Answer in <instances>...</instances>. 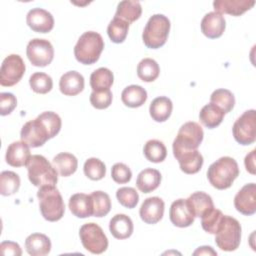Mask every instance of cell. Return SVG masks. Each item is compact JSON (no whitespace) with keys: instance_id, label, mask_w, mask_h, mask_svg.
I'll use <instances>...</instances> for the list:
<instances>
[{"instance_id":"7c38bea8","label":"cell","mask_w":256,"mask_h":256,"mask_svg":"<svg viewBox=\"0 0 256 256\" xmlns=\"http://www.w3.org/2000/svg\"><path fill=\"white\" fill-rule=\"evenodd\" d=\"M26 55L32 65L36 67H45L53 60L54 48L50 41L34 38L27 44Z\"/></svg>"},{"instance_id":"ee69618b","label":"cell","mask_w":256,"mask_h":256,"mask_svg":"<svg viewBox=\"0 0 256 256\" xmlns=\"http://www.w3.org/2000/svg\"><path fill=\"white\" fill-rule=\"evenodd\" d=\"M112 179L118 184H125L131 180L132 172L130 168L124 163H116L111 169Z\"/></svg>"},{"instance_id":"e575fe53","label":"cell","mask_w":256,"mask_h":256,"mask_svg":"<svg viewBox=\"0 0 256 256\" xmlns=\"http://www.w3.org/2000/svg\"><path fill=\"white\" fill-rule=\"evenodd\" d=\"M160 68L152 58L142 59L137 66V75L144 82H153L159 76Z\"/></svg>"},{"instance_id":"ac0fdd59","label":"cell","mask_w":256,"mask_h":256,"mask_svg":"<svg viewBox=\"0 0 256 256\" xmlns=\"http://www.w3.org/2000/svg\"><path fill=\"white\" fill-rule=\"evenodd\" d=\"M225 27L226 21L224 16L215 11L205 14L201 20V31L210 39H216L222 36Z\"/></svg>"},{"instance_id":"1f68e13d","label":"cell","mask_w":256,"mask_h":256,"mask_svg":"<svg viewBox=\"0 0 256 256\" xmlns=\"http://www.w3.org/2000/svg\"><path fill=\"white\" fill-rule=\"evenodd\" d=\"M142 7L140 2L132 0H124L118 3L115 17L127 21L129 24L140 18Z\"/></svg>"},{"instance_id":"484cf974","label":"cell","mask_w":256,"mask_h":256,"mask_svg":"<svg viewBox=\"0 0 256 256\" xmlns=\"http://www.w3.org/2000/svg\"><path fill=\"white\" fill-rule=\"evenodd\" d=\"M161 183V174L153 168L142 170L136 179L137 188L143 193H150L157 189Z\"/></svg>"},{"instance_id":"d6986e66","label":"cell","mask_w":256,"mask_h":256,"mask_svg":"<svg viewBox=\"0 0 256 256\" xmlns=\"http://www.w3.org/2000/svg\"><path fill=\"white\" fill-rule=\"evenodd\" d=\"M30 157V146L22 140L11 143L5 155L6 162L12 167L26 166Z\"/></svg>"},{"instance_id":"4fadbf2b","label":"cell","mask_w":256,"mask_h":256,"mask_svg":"<svg viewBox=\"0 0 256 256\" xmlns=\"http://www.w3.org/2000/svg\"><path fill=\"white\" fill-rule=\"evenodd\" d=\"M234 206L238 212L250 216L256 212V185H244L234 197Z\"/></svg>"},{"instance_id":"f6af8a7d","label":"cell","mask_w":256,"mask_h":256,"mask_svg":"<svg viewBox=\"0 0 256 256\" xmlns=\"http://www.w3.org/2000/svg\"><path fill=\"white\" fill-rule=\"evenodd\" d=\"M17 106L16 97L9 92H2L0 94V114L2 116L9 115Z\"/></svg>"},{"instance_id":"9a60e30c","label":"cell","mask_w":256,"mask_h":256,"mask_svg":"<svg viewBox=\"0 0 256 256\" xmlns=\"http://www.w3.org/2000/svg\"><path fill=\"white\" fill-rule=\"evenodd\" d=\"M164 201L157 196L146 198L139 210L142 221L147 224H156L159 222L164 214Z\"/></svg>"},{"instance_id":"ab89813d","label":"cell","mask_w":256,"mask_h":256,"mask_svg":"<svg viewBox=\"0 0 256 256\" xmlns=\"http://www.w3.org/2000/svg\"><path fill=\"white\" fill-rule=\"evenodd\" d=\"M83 171L85 176H87L89 179L98 181L104 178L106 174V166L100 159L92 157L85 161Z\"/></svg>"},{"instance_id":"8d00e7d4","label":"cell","mask_w":256,"mask_h":256,"mask_svg":"<svg viewBox=\"0 0 256 256\" xmlns=\"http://www.w3.org/2000/svg\"><path fill=\"white\" fill-rule=\"evenodd\" d=\"M210 102L221 108L224 113L230 112L235 105V97L228 89H216L210 96Z\"/></svg>"},{"instance_id":"d590c367","label":"cell","mask_w":256,"mask_h":256,"mask_svg":"<svg viewBox=\"0 0 256 256\" xmlns=\"http://www.w3.org/2000/svg\"><path fill=\"white\" fill-rule=\"evenodd\" d=\"M20 187V177L13 171H3L0 174V193L3 196L13 195Z\"/></svg>"},{"instance_id":"f546056e","label":"cell","mask_w":256,"mask_h":256,"mask_svg":"<svg viewBox=\"0 0 256 256\" xmlns=\"http://www.w3.org/2000/svg\"><path fill=\"white\" fill-rule=\"evenodd\" d=\"M224 111L213 103L206 104L202 107L199 113L200 122L209 129L216 128L221 124L224 118Z\"/></svg>"},{"instance_id":"60d3db41","label":"cell","mask_w":256,"mask_h":256,"mask_svg":"<svg viewBox=\"0 0 256 256\" xmlns=\"http://www.w3.org/2000/svg\"><path fill=\"white\" fill-rule=\"evenodd\" d=\"M222 217L223 213L219 209H216L215 207L212 208L201 217L202 228L204 229V231L210 234H215L222 220Z\"/></svg>"},{"instance_id":"5bb4252c","label":"cell","mask_w":256,"mask_h":256,"mask_svg":"<svg viewBox=\"0 0 256 256\" xmlns=\"http://www.w3.org/2000/svg\"><path fill=\"white\" fill-rule=\"evenodd\" d=\"M27 25L35 32L48 33L54 27V18L50 12L42 8L31 9L26 16Z\"/></svg>"},{"instance_id":"ffe728a7","label":"cell","mask_w":256,"mask_h":256,"mask_svg":"<svg viewBox=\"0 0 256 256\" xmlns=\"http://www.w3.org/2000/svg\"><path fill=\"white\" fill-rule=\"evenodd\" d=\"M255 4L254 0H216L213 2L215 12L240 16L250 10Z\"/></svg>"},{"instance_id":"7bdbcfd3","label":"cell","mask_w":256,"mask_h":256,"mask_svg":"<svg viewBox=\"0 0 256 256\" xmlns=\"http://www.w3.org/2000/svg\"><path fill=\"white\" fill-rule=\"evenodd\" d=\"M90 103L96 109H106L112 103V92L110 90L95 92L90 94Z\"/></svg>"},{"instance_id":"30bf717a","label":"cell","mask_w":256,"mask_h":256,"mask_svg":"<svg viewBox=\"0 0 256 256\" xmlns=\"http://www.w3.org/2000/svg\"><path fill=\"white\" fill-rule=\"evenodd\" d=\"M232 133L236 142L241 145H250L256 140V111H245L234 122Z\"/></svg>"},{"instance_id":"f35d334b","label":"cell","mask_w":256,"mask_h":256,"mask_svg":"<svg viewBox=\"0 0 256 256\" xmlns=\"http://www.w3.org/2000/svg\"><path fill=\"white\" fill-rule=\"evenodd\" d=\"M29 85L35 93L46 94L51 91L53 87V80L46 73L35 72L29 78Z\"/></svg>"},{"instance_id":"277c9868","label":"cell","mask_w":256,"mask_h":256,"mask_svg":"<svg viewBox=\"0 0 256 256\" xmlns=\"http://www.w3.org/2000/svg\"><path fill=\"white\" fill-rule=\"evenodd\" d=\"M39 208L43 218L50 222L60 220L65 212V204L59 190L55 186L39 187L37 192Z\"/></svg>"},{"instance_id":"836d02e7","label":"cell","mask_w":256,"mask_h":256,"mask_svg":"<svg viewBox=\"0 0 256 256\" xmlns=\"http://www.w3.org/2000/svg\"><path fill=\"white\" fill-rule=\"evenodd\" d=\"M129 30V23L118 17H115L110 21L107 27V34L113 43H122L127 37Z\"/></svg>"},{"instance_id":"74e56055","label":"cell","mask_w":256,"mask_h":256,"mask_svg":"<svg viewBox=\"0 0 256 256\" xmlns=\"http://www.w3.org/2000/svg\"><path fill=\"white\" fill-rule=\"evenodd\" d=\"M93 206V216L104 217L111 209V200L107 193L103 191H94L90 194Z\"/></svg>"},{"instance_id":"83f0119b","label":"cell","mask_w":256,"mask_h":256,"mask_svg":"<svg viewBox=\"0 0 256 256\" xmlns=\"http://www.w3.org/2000/svg\"><path fill=\"white\" fill-rule=\"evenodd\" d=\"M173 109L172 101L165 96H160L155 98L149 107V113L151 118L156 122H164L166 121Z\"/></svg>"},{"instance_id":"8fae6325","label":"cell","mask_w":256,"mask_h":256,"mask_svg":"<svg viewBox=\"0 0 256 256\" xmlns=\"http://www.w3.org/2000/svg\"><path fill=\"white\" fill-rule=\"evenodd\" d=\"M25 63L18 54L8 55L2 62L0 68V84L11 87L17 84L25 73Z\"/></svg>"},{"instance_id":"b9f144b4","label":"cell","mask_w":256,"mask_h":256,"mask_svg":"<svg viewBox=\"0 0 256 256\" xmlns=\"http://www.w3.org/2000/svg\"><path fill=\"white\" fill-rule=\"evenodd\" d=\"M116 198L118 202L129 209L136 207L139 201V195L137 191L132 187H121L116 191Z\"/></svg>"},{"instance_id":"8992f818","label":"cell","mask_w":256,"mask_h":256,"mask_svg":"<svg viewBox=\"0 0 256 256\" xmlns=\"http://www.w3.org/2000/svg\"><path fill=\"white\" fill-rule=\"evenodd\" d=\"M170 21L163 14H154L147 21L142 33V39L147 48L158 49L162 47L168 38Z\"/></svg>"},{"instance_id":"cb8c5ba5","label":"cell","mask_w":256,"mask_h":256,"mask_svg":"<svg viewBox=\"0 0 256 256\" xmlns=\"http://www.w3.org/2000/svg\"><path fill=\"white\" fill-rule=\"evenodd\" d=\"M25 249L31 256H45L51 250V241L42 233H33L25 240Z\"/></svg>"},{"instance_id":"7a4b0ae2","label":"cell","mask_w":256,"mask_h":256,"mask_svg":"<svg viewBox=\"0 0 256 256\" xmlns=\"http://www.w3.org/2000/svg\"><path fill=\"white\" fill-rule=\"evenodd\" d=\"M239 175V167L236 160L229 156H223L213 162L207 170V178L210 184L219 190L228 189Z\"/></svg>"},{"instance_id":"44dd1931","label":"cell","mask_w":256,"mask_h":256,"mask_svg":"<svg viewBox=\"0 0 256 256\" xmlns=\"http://www.w3.org/2000/svg\"><path fill=\"white\" fill-rule=\"evenodd\" d=\"M84 77L77 71H68L64 73L59 80V88L62 94L66 96H75L84 89Z\"/></svg>"},{"instance_id":"7402d4cb","label":"cell","mask_w":256,"mask_h":256,"mask_svg":"<svg viewBox=\"0 0 256 256\" xmlns=\"http://www.w3.org/2000/svg\"><path fill=\"white\" fill-rule=\"evenodd\" d=\"M69 209L72 214L78 218H87L93 216L92 199L85 193H76L69 198Z\"/></svg>"},{"instance_id":"ba28073f","label":"cell","mask_w":256,"mask_h":256,"mask_svg":"<svg viewBox=\"0 0 256 256\" xmlns=\"http://www.w3.org/2000/svg\"><path fill=\"white\" fill-rule=\"evenodd\" d=\"M203 129L197 122L190 121L184 123L173 141V152L197 149L203 140Z\"/></svg>"},{"instance_id":"9c48e42d","label":"cell","mask_w":256,"mask_h":256,"mask_svg":"<svg viewBox=\"0 0 256 256\" xmlns=\"http://www.w3.org/2000/svg\"><path fill=\"white\" fill-rule=\"evenodd\" d=\"M79 236L83 247L93 254H101L108 248V239L96 223L90 222L82 225Z\"/></svg>"},{"instance_id":"4dcf8cb0","label":"cell","mask_w":256,"mask_h":256,"mask_svg":"<svg viewBox=\"0 0 256 256\" xmlns=\"http://www.w3.org/2000/svg\"><path fill=\"white\" fill-rule=\"evenodd\" d=\"M113 82L114 76L112 71L105 67L96 69L90 76V86L95 92L110 90Z\"/></svg>"},{"instance_id":"52a82bcc","label":"cell","mask_w":256,"mask_h":256,"mask_svg":"<svg viewBox=\"0 0 256 256\" xmlns=\"http://www.w3.org/2000/svg\"><path fill=\"white\" fill-rule=\"evenodd\" d=\"M215 243L223 251L236 250L241 242V225L237 219L229 215H223L216 230Z\"/></svg>"},{"instance_id":"603a6c76","label":"cell","mask_w":256,"mask_h":256,"mask_svg":"<svg viewBox=\"0 0 256 256\" xmlns=\"http://www.w3.org/2000/svg\"><path fill=\"white\" fill-rule=\"evenodd\" d=\"M188 207L194 217H202L206 212L214 208L213 200L210 195L205 192L197 191L192 193L187 199Z\"/></svg>"},{"instance_id":"2e32d148","label":"cell","mask_w":256,"mask_h":256,"mask_svg":"<svg viewBox=\"0 0 256 256\" xmlns=\"http://www.w3.org/2000/svg\"><path fill=\"white\" fill-rule=\"evenodd\" d=\"M174 157L178 160L180 169L186 174H195L200 171L203 165V156L197 150H181L173 152Z\"/></svg>"},{"instance_id":"d6a6232c","label":"cell","mask_w":256,"mask_h":256,"mask_svg":"<svg viewBox=\"0 0 256 256\" xmlns=\"http://www.w3.org/2000/svg\"><path fill=\"white\" fill-rule=\"evenodd\" d=\"M143 153L148 161L153 163H160L165 160L167 156V149L162 141L151 139L144 145Z\"/></svg>"},{"instance_id":"4316f807","label":"cell","mask_w":256,"mask_h":256,"mask_svg":"<svg viewBox=\"0 0 256 256\" xmlns=\"http://www.w3.org/2000/svg\"><path fill=\"white\" fill-rule=\"evenodd\" d=\"M52 165L60 176L68 177L77 170L78 160L71 153L61 152L53 158Z\"/></svg>"},{"instance_id":"7dc6e473","label":"cell","mask_w":256,"mask_h":256,"mask_svg":"<svg viewBox=\"0 0 256 256\" xmlns=\"http://www.w3.org/2000/svg\"><path fill=\"white\" fill-rule=\"evenodd\" d=\"M255 152L256 150L253 149L249 154L245 156V159H244L246 170L253 175L255 174Z\"/></svg>"},{"instance_id":"e0dca14e","label":"cell","mask_w":256,"mask_h":256,"mask_svg":"<svg viewBox=\"0 0 256 256\" xmlns=\"http://www.w3.org/2000/svg\"><path fill=\"white\" fill-rule=\"evenodd\" d=\"M170 221L173 225L184 228L193 224L195 217L191 213L186 199H177L172 202L169 210Z\"/></svg>"},{"instance_id":"d4e9b609","label":"cell","mask_w":256,"mask_h":256,"mask_svg":"<svg viewBox=\"0 0 256 256\" xmlns=\"http://www.w3.org/2000/svg\"><path fill=\"white\" fill-rule=\"evenodd\" d=\"M133 222L126 214H116L109 222V230L116 239L129 238L133 233Z\"/></svg>"},{"instance_id":"bcb514c9","label":"cell","mask_w":256,"mask_h":256,"mask_svg":"<svg viewBox=\"0 0 256 256\" xmlns=\"http://www.w3.org/2000/svg\"><path fill=\"white\" fill-rule=\"evenodd\" d=\"M0 252L4 256H20L22 254V250L19 244L12 241H3L0 244Z\"/></svg>"},{"instance_id":"6da1fadb","label":"cell","mask_w":256,"mask_h":256,"mask_svg":"<svg viewBox=\"0 0 256 256\" xmlns=\"http://www.w3.org/2000/svg\"><path fill=\"white\" fill-rule=\"evenodd\" d=\"M61 125V118L57 113L46 111L26 122L21 129L20 137L30 147H40L59 133Z\"/></svg>"},{"instance_id":"5b68a950","label":"cell","mask_w":256,"mask_h":256,"mask_svg":"<svg viewBox=\"0 0 256 256\" xmlns=\"http://www.w3.org/2000/svg\"><path fill=\"white\" fill-rule=\"evenodd\" d=\"M28 178L36 187L55 186L58 181V173L44 156L32 155L27 163Z\"/></svg>"},{"instance_id":"f1b7e54d","label":"cell","mask_w":256,"mask_h":256,"mask_svg":"<svg viewBox=\"0 0 256 256\" xmlns=\"http://www.w3.org/2000/svg\"><path fill=\"white\" fill-rule=\"evenodd\" d=\"M121 100L127 107H140L147 100V91L140 85H129L122 91Z\"/></svg>"},{"instance_id":"3957f363","label":"cell","mask_w":256,"mask_h":256,"mask_svg":"<svg viewBox=\"0 0 256 256\" xmlns=\"http://www.w3.org/2000/svg\"><path fill=\"white\" fill-rule=\"evenodd\" d=\"M104 49V41L102 36L94 31L83 33L75 47L74 56L76 60L84 65H91L98 61Z\"/></svg>"},{"instance_id":"c3c4849f","label":"cell","mask_w":256,"mask_h":256,"mask_svg":"<svg viewBox=\"0 0 256 256\" xmlns=\"http://www.w3.org/2000/svg\"><path fill=\"white\" fill-rule=\"evenodd\" d=\"M193 255H217V252L210 246H201L193 252Z\"/></svg>"}]
</instances>
